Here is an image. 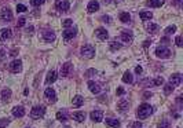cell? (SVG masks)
I'll use <instances>...</instances> for the list:
<instances>
[{
	"label": "cell",
	"mask_w": 183,
	"mask_h": 128,
	"mask_svg": "<svg viewBox=\"0 0 183 128\" xmlns=\"http://www.w3.org/2000/svg\"><path fill=\"white\" fill-rule=\"evenodd\" d=\"M0 1H1V0H0Z\"/></svg>",
	"instance_id": "f5cc1de1"
},
{
	"label": "cell",
	"mask_w": 183,
	"mask_h": 128,
	"mask_svg": "<svg viewBox=\"0 0 183 128\" xmlns=\"http://www.w3.org/2000/svg\"><path fill=\"white\" fill-rule=\"evenodd\" d=\"M43 39L46 42H54L55 40V33L52 32V30H44L43 32Z\"/></svg>",
	"instance_id": "ac0fdd59"
},
{
	"label": "cell",
	"mask_w": 183,
	"mask_h": 128,
	"mask_svg": "<svg viewBox=\"0 0 183 128\" xmlns=\"http://www.w3.org/2000/svg\"><path fill=\"white\" fill-rule=\"evenodd\" d=\"M4 55H6V51L3 50V48H0V59L4 58Z\"/></svg>",
	"instance_id": "c3c4849f"
},
{
	"label": "cell",
	"mask_w": 183,
	"mask_h": 128,
	"mask_svg": "<svg viewBox=\"0 0 183 128\" xmlns=\"http://www.w3.org/2000/svg\"><path fill=\"white\" fill-rule=\"evenodd\" d=\"M81 55L84 58H92L95 55V48L92 46H89V44L84 46V47H81Z\"/></svg>",
	"instance_id": "3957f363"
},
{
	"label": "cell",
	"mask_w": 183,
	"mask_h": 128,
	"mask_svg": "<svg viewBox=\"0 0 183 128\" xmlns=\"http://www.w3.org/2000/svg\"><path fill=\"white\" fill-rule=\"evenodd\" d=\"M139 17L142 18V21H150L153 18V14L150 11H142L141 14H139Z\"/></svg>",
	"instance_id": "484cf974"
},
{
	"label": "cell",
	"mask_w": 183,
	"mask_h": 128,
	"mask_svg": "<svg viewBox=\"0 0 183 128\" xmlns=\"http://www.w3.org/2000/svg\"><path fill=\"white\" fill-rule=\"evenodd\" d=\"M132 128H142V123H139V121H135V123L132 124Z\"/></svg>",
	"instance_id": "f6af8a7d"
},
{
	"label": "cell",
	"mask_w": 183,
	"mask_h": 128,
	"mask_svg": "<svg viewBox=\"0 0 183 128\" xmlns=\"http://www.w3.org/2000/svg\"><path fill=\"white\" fill-rule=\"evenodd\" d=\"M44 96L47 98V101L50 103H55L57 102V94H55V91L52 90V88H47V90L44 91Z\"/></svg>",
	"instance_id": "8992f818"
},
{
	"label": "cell",
	"mask_w": 183,
	"mask_h": 128,
	"mask_svg": "<svg viewBox=\"0 0 183 128\" xmlns=\"http://www.w3.org/2000/svg\"><path fill=\"white\" fill-rule=\"evenodd\" d=\"M0 96H1V99L3 101H8L11 96V90L10 88H6V90L1 91V94H0Z\"/></svg>",
	"instance_id": "4316f807"
},
{
	"label": "cell",
	"mask_w": 183,
	"mask_h": 128,
	"mask_svg": "<svg viewBox=\"0 0 183 128\" xmlns=\"http://www.w3.org/2000/svg\"><path fill=\"white\" fill-rule=\"evenodd\" d=\"M121 40L124 43H132V40H134L132 32H131V30H123V32H121Z\"/></svg>",
	"instance_id": "8fae6325"
},
{
	"label": "cell",
	"mask_w": 183,
	"mask_h": 128,
	"mask_svg": "<svg viewBox=\"0 0 183 128\" xmlns=\"http://www.w3.org/2000/svg\"><path fill=\"white\" fill-rule=\"evenodd\" d=\"M175 32H176V26H175V25L168 26L167 29H165V33H167V35H171V33H175Z\"/></svg>",
	"instance_id": "8d00e7d4"
},
{
	"label": "cell",
	"mask_w": 183,
	"mask_h": 128,
	"mask_svg": "<svg viewBox=\"0 0 183 128\" xmlns=\"http://www.w3.org/2000/svg\"><path fill=\"white\" fill-rule=\"evenodd\" d=\"M99 10V3L96 1V0H91L87 6V11L88 12H95V11Z\"/></svg>",
	"instance_id": "4fadbf2b"
},
{
	"label": "cell",
	"mask_w": 183,
	"mask_h": 128,
	"mask_svg": "<svg viewBox=\"0 0 183 128\" xmlns=\"http://www.w3.org/2000/svg\"><path fill=\"white\" fill-rule=\"evenodd\" d=\"M105 123L109 128H119L120 127V121L119 120H114V118H106Z\"/></svg>",
	"instance_id": "d6986e66"
},
{
	"label": "cell",
	"mask_w": 183,
	"mask_h": 128,
	"mask_svg": "<svg viewBox=\"0 0 183 128\" xmlns=\"http://www.w3.org/2000/svg\"><path fill=\"white\" fill-rule=\"evenodd\" d=\"M73 118L76 120V121H78V123H81V121H84V120H85V113H84V112H76V113H73Z\"/></svg>",
	"instance_id": "d4e9b609"
},
{
	"label": "cell",
	"mask_w": 183,
	"mask_h": 128,
	"mask_svg": "<svg viewBox=\"0 0 183 128\" xmlns=\"http://www.w3.org/2000/svg\"><path fill=\"white\" fill-rule=\"evenodd\" d=\"M72 69H73V66H72L70 62L63 64L62 68H61V76H62V77H68V76L72 73Z\"/></svg>",
	"instance_id": "52a82bcc"
},
{
	"label": "cell",
	"mask_w": 183,
	"mask_h": 128,
	"mask_svg": "<svg viewBox=\"0 0 183 128\" xmlns=\"http://www.w3.org/2000/svg\"><path fill=\"white\" fill-rule=\"evenodd\" d=\"M10 55H12V57H15V55H17V51H15V50H12V51H11V54H10Z\"/></svg>",
	"instance_id": "816d5d0a"
},
{
	"label": "cell",
	"mask_w": 183,
	"mask_h": 128,
	"mask_svg": "<svg viewBox=\"0 0 183 128\" xmlns=\"http://www.w3.org/2000/svg\"><path fill=\"white\" fill-rule=\"evenodd\" d=\"M25 18H19V19H18V22H17V26L18 28H21V26H24V25H25Z\"/></svg>",
	"instance_id": "b9f144b4"
},
{
	"label": "cell",
	"mask_w": 183,
	"mask_h": 128,
	"mask_svg": "<svg viewBox=\"0 0 183 128\" xmlns=\"http://www.w3.org/2000/svg\"><path fill=\"white\" fill-rule=\"evenodd\" d=\"M55 6H57V8L59 11H68L69 7H70V4H69L68 0H57V3H55Z\"/></svg>",
	"instance_id": "9c48e42d"
},
{
	"label": "cell",
	"mask_w": 183,
	"mask_h": 128,
	"mask_svg": "<svg viewBox=\"0 0 183 128\" xmlns=\"http://www.w3.org/2000/svg\"><path fill=\"white\" fill-rule=\"evenodd\" d=\"M135 73L141 75V73H142V66H136V68H135Z\"/></svg>",
	"instance_id": "7dc6e473"
},
{
	"label": "cell",
	"mask_w": 183,
	"mask_h": 128,
	"mask_svg": "<svg viewBox=\"0 0 183 128\" xmlns=\"http://www.w3.org/2000/svg\"><path fill=\"white\" fill-rule=\"evenodd\" d=\"M57 118L59 120V121H62V123H65V121L68 120L66 114H65V113H62V112H58V113H57Z\"/></svg>",
	"instance_id": "4dcf8cb0"
},
{
	"label": "cell",
	"mask_w": 183,
	"mask_h": 128,
	"mask_svg": "<svg viewBox=\"0 0 183 128\" xmlns=\"http://www.w3.org/2000/svg\"><path fill=\"white\" fill-rule=\"evenodd\" d=\"M158 128H171V123H169L168 120H164V121H161V123H160Z\"/></svg>",
	"instance_id": "836d02e7"
},
{
	"label": "cell",
	"mask_w": 183,
	"mask_h": 128,
	"mask_svg": "<svg viewBox=\"0 0 183 128\" xmlns=\"http://www.w3.org/2000/svg\"><path fill=\"white\" fill-rule=\"evenodd\" d=\"M94 73H96V72H95V69H89V70H87V72H85V76H87V77H89V76L94 75Z\"/></svg>",
	"instance_id": "7bdbcfd3"
},
{
	"label": "cell",
	"mask_w": 183,
	"mask_h": 128,
	"mask_svg": "<svg viewBox=\"0 0 183 128\" xmlns=\"http://www.w3.org/2000/svg\"><path fill=\"white\" fill-rule=\"evenodd\" d=\"M147 30L150 33H156L157 30H158V25H156V24H150L149 26H147Z\"/></svg>",
	"instance_id": "1f68e13d"
},
{
	"label": "cell",
	"mask_w": 183,
	"mask_h": 128,
	"mask_svg": "<svg viewBox=\"0 0 183 128\" xmlns=\"http://www.w3.org/2000/svg\"><path fill=\"white\" fill-rule=\"evenodd\" d=\"M124 94H125L124 88H117V95H124Z\"/></svg>",
	"instance_id": "bcb514c9"
},
{
	"label": "cell",
	"mask_w": 183,
	"mask_h": 128,
	"mask_svg": "<svg viewBox=\"0 0 183 128\" xmlns=\"http://www.w3.org/2000/svg\"><path fill=\"white\" fill-rule=\"evenodd\" d=\"M180 1H182V0H173V3L176 6H180Z\"/></svg>",
	"instance_id": "f907efd6"
},
{
	"label": "cell",
	"mask_w": 183,
	"mask_h": 128,
	"mask_svg": "<svg viewBox=\"0 0 183 128\" xmlns=\"http://www.w3.org/2000/svg\"><path fill=\"white\" fill-rule=\"evenodd\" d=\"M145 99H146V98H149V96H152V94H150V92H145Z\"/></svg>",
	"instance_id": "681fc988"
},
{
	"label": "cell",
	"mask_w": 183,
	"mask_h": 128,
	"mask_svg": "<svg viewBox=\"0 0 183 128\" xmlns=\"http://www.w3.org/2000/svg\"><path fill=\"white\" fill-rule=\"evenodd\" d=\"M88 88L89 91L92 92V94H99L101 92V87L98 83H95V81H88Z\"/></svg>",
	"instance_id": "2e32d148"
},
{
	"label": "cell",
	"mask_w": 183,
	"mask_h": 128,
	"mask_svg": "<svg viewBox=\"0 0 183 128\" xmlns=\"http://www.w3.org/2000/svg\"><path fill=\"white\" fill-rule=\"evenodd\" d=\"M62 36H63V39L68 42V40H70V39H73L74 36H76V29H74V28H72V29H66V30L62 33Z\"/></svg>",
	"instance_id": "5bb4252c"
},
{
	"label": "cell",
	"mask_w": 183,
	"mask_h": 128,
	"mask_svg": "<svg viewBox=\"0 0 183 128\" xmlns=\"http://www.w3.org/2000/svg\"><path fill=\"white\" fill-rule=\"evenodd\" d=\"M152 83L154 85H162L164 84V79H162V77H157V79H154Z\"/></svg>",
	"instance_id": "e575fe53"
},
{
	"label": "cell",
	"mask_w": 183,
	"mask_h": 128,
	"mask_svg": "<svg viewBox=\"0 0 183 128\" xmlns=\"http://www.w3.org/2000/svg\"><path fill=\"white\" fill-rule=\"evenodd\" d=\"M55 80H57V72H54V70L48 72L47 77H46V83H47V84H51V83H54Z\"/></svg>",
	"instance_id": "ffe728a7"
},
{
	"label": "cell",
	"mask_w": 183,
	"mask_h": 128,
	"mask_svg": "<svg viewBox=\"0 0 183 128\" xmlns=\"http://www.w3.org/2000/svg\"><path fill=\"white\" fill-rule=\"evenodd\" d=\"M10 37H11V29L4 28V29L0 30V39L1 40H7V39H10Z\"/></svg>",
	"instance_id": "7402d4cb"
},
{
	"label": "cell",
	"mask_w": 183,
	"mask_h": 128,
	"mask_svg": "<svg viewBox=\"0 0 183 128\" xmlns=\"http://www.w3.org/2000/svg\"><path fill=\"white\" fill-rule=\"evenodd\" d=\"M164 1H165V0H147L146 4L149 6V7H154V8H156V7H161V6L164 4Z\"/></svg>",
	"instance_id": "44dd1931"
},
{
	"label": "cell",
	"mask_w": 183,
	"mask_h": 128,
	"mask_svg": "<svg viewBox=\"0 0 183 128\" xmlns=\"http://www.w3.org/2000/svg\"><path fill=\"white\" fill-rule=\"evenodd\" d=\"M173 88H175V87H173L172 84H167L165 87H164V92L168 95V94H171V92L173 91Z\"/></svg>",
	"instance_id": "d6a6232c"
},
{
	"label": "cell",
	"mask_w": 183,
	"mask_h": 128,
	"mask_svg": "<svg viewBox=\"0 0 183 128\" xmlns=\"http://www.w3.org/2000/svg\"><path fill=\"white\" fill-rule=\"evenodd\" d=\"M120 48H121V44H120V43H117V42H112V43H110V50H112V51L120 50Z\"/></svg>",
	"instance_id": "f546056e"
},
{
	"label": "cell",
	"mask_w": 183,
	"mask_h": 128,
	"mask_svg": "<svg viewBox=\"0 0 183 128\" xmlns=\"http://www.w3.org/2000/svg\"><path fill=\"white\" fill-rule=\"evenodd\" d=\"M89 117H91L92 121L99 123V121H102V118H103V112H101V110H94V112H91Z\"/></svg>",
	"instance_id": "30bf717a"
},
{
	"label": "cell",
	"mask_w": 183,
	"mask_h": 128,
	"mask_svg": "<svg viewBox=\"0 0 183 128\" xmlns=\"http://www.w3.org/2000/svg\"><path fill=\"white\" fill-rule=\"evenodd\" d=\"M0 18H1V21H6V22H10L12 21V12L8 7H4L1 12H0Z\"/></svg>",
	"instance_id": "277c9868"
},
{
	"label": "cell",
	"mask_w": 183,
	"mask_h": 128,
	"mask_svg": "<svg viewBox=\"0 0 183 128\" xmlns=\"http://www.w3.org/2000/svg\"><path fill=\"white\" fill-rule=\"evenodd\" d=\"M46 0H31V4L35 6V7H39V6H42Z\"/></svg>",
	"instance_id": "d590c367"
},
{
	"label": "cell",
	"mask_w": 183,
	"mask_h": 128,
	"mask_svg": "<svg viewBox=\"0 0 183 128\" xmlns=\"http://www.w3.org/2000/svg\"><path fill=\"white\" fill-rule=\"evenodd\" d=\"M10 70H11V72H14V73L21 72V70H22V61H19V59L12 61V62L10 64Z\"/></svg>",
	"instance_id": "ba28073f"
},
{
	"label": "cell",
	"mask_w": 183,
	"mask_h": 128,
	"mask_svg": "<svg viewBox=\"0 0 183 128\" xmlns=\"http://www.w3.org/2000/svg\"><path fill=\"white\" fill-rule=\"evenodd\" d=\"M182 83V76L180 75H172L171 77H169V84H172L173 87H176V85H179Z\"/></svg>",
	"instance_id": "9a60e30c"
},
{
	"label": "cell",
	"mask_w": 183,
	"mask_h": 128,
	"mask_svg": "<svg viewBox=\"0 0 183 128\" xmlns=\"http://www.w3.org/2000/svg\"><path fill=\"white\" fill-rule=\"evenodd\" d=\"M153 113V107L149 105V103H142L141 106L138 107V112H136V114H138V117L139 118H147L150 114Z\"/></svg>",
	"instance_id": "6da1fadb"
},
{
	"label": "cell",
	"mask_w": 183,
	"mask_h": 128,
	"mask_svg": "<svg viewBox=\"0 0 183 128\" xmlns=\"http://www.w3.org/2000/svg\"><path fill=\"white\" fill-rule=\"evenodd\" d=\"M26 10H28V8H26V6H24V4H17V11H18V12H25Z\"/></svg>",
	"instance_id": "74e56055"
},
{
	"label": "cell",
	"mask_w": 183,
	"mask_h": 128,
	"mask_svg": "<svg viewBox=\"0 0 183 128\" xmlns=\"http://www.w3.org/2000/svg\"><path fill=\"white\" fill-rule=\"evenodd\" d=\"M62 25H63V28H70L73 25V21H72V19H65Z\"/></svg>",
	"instance_id": "f35d334b"
},
{
	"label": "cell",
	"mask_w": 183,
	"mask_h": 128,
	"mask_svg": "<svg viewBox=\"0 0 183 128\" xmlns=\"http://www.w3.org/2000/svg\"><path fill=\"white\" fill-rule=\"evenodd\" d=\"M72 102H73V106L74 107H80L84 103V98H83V96H80V95H76Z\"/></svg>",
	"instance_id": "cb8c5ba5"
},
{
	"label": "cell",
	"mask_w": 183,
	"mask_h": 128,
	"mask_svg": "<svg viewBox=\"0 0 183 128\" xmlns=\"http://www.w3.org/2000/svg\"><path fill=\"white\" fill-rule=\"evenodd\" d=\"M120 21L124 22V24L130 22L131 21V15L128 14V12H121V14H120Z\"/></svg>",
	"instance_id": "f1b7e54d"
},
{
	"label": "cell",
	"mask_w": 183,
	"mask_h": 128,
	"mask_svg": "<svg viewBox=\"0 0 183 128\" xmlns=\"http://www.w3.org/2000/svg\"><path fill=\"white\" fill-rule=\"evenodd\" d=\"M7 124H8V120L7 118H0V128L7 127Z\"/></svg>",
	"instance_id": "60d3db41"
},
{
	"label": "cell",
	"mask_w": 183,
	"mask_h": 128,
	"mask_svg": "<svg viewBox=\"0 0 183 128\" xmlns=\"http://www.w3.org/2000/svg\"><path fill=\"white\" fill-rule=\"evenodd\" d=\"M12 116L14 117H24L25 116V109L22 106H15L12 109Z\"/></svg>",
	"instance_id": "e0dca14e"
},
{
	"label": "cell",
	"mask_w": 183,
	"mask_h": 128,
	"mask_svg": "<svg viewBox=\"0 0 183 128\" xmlns=\"http://www.w3.org/2000/svg\"><path fill=\"white\" fill-rule=\"evenodd\" d=\"M117 109H119L120 112H125L127 109H128V101H125V99H121V101L117 103Z\"/></svg>",
	"instance_id": "603a6c76"
},
{
	"label": "cell",
	"mask_w": 183,
	"mask_h": 128,
	"mask_svg": "<svg viewBox=\"0 0 183 128\" xmlns=\"http://www.w3.org/2000/svg\"><path fill=\"white\" fill-rule=\"evenodd\" d=\"M95 33H96V36H98L99 40H106V39L109 37V33H107V30H106L105 28H98V29L95 30Z\"/></svg>",
	"instance_id": "7c38bea8"
},
{
	"label": "cell",
	"mask_w": 183,
	"mask_h": 128,
	"mask_svg": "<svg viewBox=\"0 0 183 128\" xmlns=\"http://www.w3.org/2000/svg\"><path fill=\"white\" fill-rule=\"evenodd\" d=\"M123 81H124V83H128V84H131V83L134 81V77H132V75H131L130 72H125V73H124V76H123Z\"/></svg>",
	"instance_id": "83f0119b"
},
{
	"label": "cell",
	"mask_w": 183,
	"mask_h": 128,
	"mask_svg": "<svg viewBox=\"0 0 183 128\" xmlns=\"http://www.w3.org/2000/svg\"><path fill=\"white\" fill-rule=\"evenodd\" d=\"M156 55L158 58H169V55H171V51L168 50L167 47H157L156 48Z\"/></svg>",
	"instance_id": "5b68a950"
},
{
	"label": "cell",
	"mask_w": 183,
	"mask_h": 128,
	"mask_svg": "<svg viewBox=\"0 0 183 128\" xmlns=\"http://www.w3.org/2000/svg\"><path fill=\"white\" fill-rule=\"evenodd\" d=\"M183 39H182V36H176V39H175V43H176V46L178 47H182L183 46Z\"/></svg>",
	"instance_id": "ab89813d"
},
{
	"label": "cell",
	"mask_w": 183,
	"mask_h": 128,
	"mask_svg": "<svg viewBox=\"0 0 183 128\" xmlns=\"http://www.w3.org/2000/svg\"><path fill=\"white\" fill-rule=\"evenodd\" d=\"M46 113V107L44 106H35L31 110V117L32 118H40L44 116Z\"/></svg>",
	"instance_id": "7a4b0ae2"
},
{
	"label": "cell",
	"mask_w": 183,
	"mask_h": 128,
	"mask_svg": "<svg viewBox=\"0 0 183 128\" xmlns=\"http://www.w3.org/2000/svg\"><path fill=\"white\" fill-rule=\"evenodd\" d=\"M102 21L107 22V24H110V22H112V21H110V17L109 15H103V17H102Z\"/></svg>",
	"instance_id": "ee69618b"
}]
</instances>
